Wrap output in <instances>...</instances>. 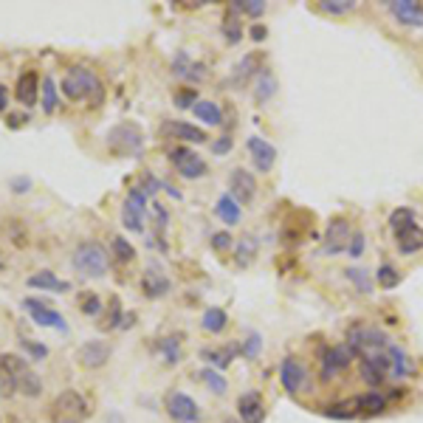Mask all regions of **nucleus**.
Returning <instances> with one entry per match:
<instances>
[{
	"instance_id": "obj_1",
	"label": "nucleus",
	"mask_w": 423,
	"mask_h": 423,
	"mask_svg": "<svg viewBox=\"0 0 423 423\" xmlns=\"http://www.w3.org/2000/svg\"><path fill=\"white\" fill-rule=\"evenodd\" d=\"M0 378H3L9 392H20L26 398H37L43 392L40 375L26 364V358H20L14 353H3L0 356Z\"/></svg>"
},
{
	"instance_id": "obj_2",
	"label": "nucleus",
	"mask_w": 423,
	"mask_h": 423,
	"mask_svg": "<svg viewBox=\"0 0 423 423\" xmlns=\"http://www.w3.org/2000/svg\"><path fill=\"white\" fill-rule=\"evenodd\" d=\"M62 94L71 99V102H91V105H99L102 97H105V88L99 82V77L91 71V68H71L65 77H62Z\"/></svg>"
},
{
	"instance_id": "obj_3",
	"label": "nucleus",
	"mask_w": 423,
	"mask_h": 423,
	"mask_svg": "<svg viewBox=\"0 0 423 423\" xmlns=\"http://www.w3.org/2000/svg\"><path fill=\"white\" fill-rule=\"evenodd\" d=\"M88 418H91V404L77 390H62L48 407V421L51 423H82Z\"/></svg>"
},
{
	"instance_id": "obj_4",
	"label": "nucleus",
	"mask_w": 423,
	"mask_h": 423,
	"mask_svg": "<svg viewBox=\"0 0 423 423\" xmlns=\"http://www.w3.org/2000/svg\"><path fill=\"white\" fill-rule=\"evenodd\" d=\"M74 268L82 274V277H91V280H99L107 274V263H110V254L105 251L102 243L97 240H85L77 246L74 257H71Z\"/></svg>"
},
{
	"instance_id": "obj_5",
	"label": "nucleus",
	"mask_w": 423,
	"mask_h": 423,
	"mask_svg": "<svg viewBox=\"0 0 423 423\" xmlns=\"http://www.w3.org/2000/svg\"><path fill=\"white\" fill-rule=\"evenodd\" d=\"M107 147L113 153H121V155H138L141 147H144V136L136 124H116L110 133H107Z\"/></svg>"
},
{
	"instance_id": "obj_6",
	"label": "nucleus",
	"mask_w": 423,
	"mask_h": 423,
	"mask_svg": "<svg viewBox=\"0 0 423 423\" xmlns=\"http://www.w3.org/2000/svg\"><path fill=\"white\" fill-rule=\"evenodd\" d=\"M350 237H353V226L347 217H333L324 229V243H322V251L324 254H341L347 251L350 246Z\"/></svg>"
},
{
	"instance_id": "obj_7",
	"label": "nucleus",
	"mask_w": 423,
	"mask_h": 423,
	"mask_svg": "<svg viewBox=\"0 0 423 423\" xmlns=\"http://www.w3.org/2000/svg\"><path fill=\"white\" fill-rule=\"evenodd\" d=\"M144 217H147V195L138 187H133L121 207V223L130 231H144Z\"/></svg>"
},
{
	"instance_id": "obj_8",
	"label": "nucleus",
	"mask_w": 423,
	"mask_h": 423,
	"mask_svg": "<svg viewBox=\"0 0 423 423\" xmlns=\"http://www.w3.org/2000/svg\"><path fill=\"white\" fill-rule=\"evenodd\" d=\"M358 370H361V378H364L370 387H381V384L387 381V375L392 373L390 356H387V353H367V356H361Z\"/></svg>"
},
{
	"instance_id": "obj_9",
	"label": "nucleus",
	"mask_w": 423,
	"mask_h": 423,
	"mask_svg": "<svg viewBox=\"0 0 423 423\" xmlns=\"http://www.w3.org/2000/svg\"><path fill=\"white\" fill-rule=\"evenodd\" d=\"M353 364V350L347 344H333V347H324L322 353V378L330 381L333 375L344 373L347 367Z\"/></svg>"
},
{
	"instance_id": "obj_10",
	"label": "nucleus",
	"mask_w": 423,
	"mask_h": 423,
	"mask_svg": "<svg viewBox=\"0 0 423 423\" xmlns=\"http://www.w3.org/2000/svg\"><path fill=\"white\" fill-rule=\"evenodd\" d=\"M280 381H282L285 392H291V395L302 392L305 384H308V370H305V364H302L300 358L288 356V358L280 364Z\"/></svg>"
},
{
	"instance_id": "obj_11",
	"label": "nucleus",
	"mask_w": 423,
	"mask_h": 423,
	"mask_svg": "<svg viewBox=\"0 0 423 423\" xmlns=\"http://www.w3.org/2000/svg\"><path fill=\"white\" fill-rule=\"evenodd\" d=\"M229 195L243 207V204H251L254 201V195H257V181H254V175L248 172V170H243V167H237V170H231V175H229Z\"/></svg>"
},
{
	"instance_id": "obj_12",
	"label": "nucleus",
	"mask_w": 423,
	"mask_h": 423,
	"mask_svg": "<svg viewBox=\"0 0 423 423\" xmlns=\"http://www.w3.org/2000/svg\"><path fill=\"white\" fill-rule=\"evenodd\" d=\"M170 158H172L175 170H178L184 178H201V175H207V161H204L198 153L187 150V147H175V150L170 153Z\"/></svg>"
},
{
	"instance_id": "obj_13",
	"label": "nucleus",
	"mask_w": 423,
	"mask_h": 423,
	"mask_svg": "<svg viewBox=\"0 0 423 423\" xmlns=\"http://www.w3.org/2000/svg\"><path fill=\"white\" fill-rule=\"evenodd\" d=\"M167 412H170V418L175 423H195L201 418L198 404L189 395H184V392H172L167 398Z\"/></svg>"
},
{
	"instance_id": "obj_14",
	"label": "nucleus",
	"mask_w": 423,
	"mask_h": 423,
	"mask_svg": "<svg viewBox=\"0 0 423 423\" xmlns=\"http://www.w3.org/2000/svg\"><path fill=\"white\" fill-rule=\"evenodd\" d=\"M23 308L31 314L34 319V324H40V327H54V330H68V324H65V319L60 317L57 311H51L45 302H37V300H26L23 302Z\"/></svg>"
},
{
	"instance_id": "obj_15",
	"label": "nucleus",
	"mask_w": 423,
	"mask_h": 423,
	"mask_svg": "<svg viewBox=\"0 0 423 423\" xmlns=\"http://www.w3.org/2000/svg\"><path fill=\"white\" fill-rule=\"evenodd\" d=\"M77 358H79L82 367H88V370H99V367H105L107 358H110V344L97 341V339H94V341H85V344L79 347Z\"/></svg>"
},
{
	"instance_id": "obj_16",
	"label": "nucleus",
	"mask_w": 423,
	"mask_h": 423,
	"mask_svg": "<svg viewBox=\"0 0 423 423\" xmlns=\"http://www.w3.org/2000/svg\"><path fill=\"white\" fill-rule=\"evenodd\" d=\"M237 415L243 423H263L265 421V404L260 392H243L237 398Z\"/></svg>"
},
{
	"instance_id": "obj_17",
	"label": "nucleus",
	"mask_w": 423,
	"mask_h": 423,
	"mask_svg": "<svg viewBox=\"0 0 423 423\" xmlns=\"http://www.w3.org/2000/svg\"><path fill=\"white\" fill-rule=\"evenodd\" d=\"M248 153H251V161H254V167H257L260 172H268V170L274 167V161H277L274 144H268V141L260 138V136H251V138H248Z\"/></svg>"
},
{
	"instance_id": "obj_18",
	"label": "nucleus",
	"mask_w": 423,
	"mask_h": 423,
	"mask_svg": "<svg viewBox=\"0 0 423 423\" xmlns=\"http://www.w3.org/2000/svg\"><path fill=\"white\" fill-rule=\"evenodd\" d=\"M390 11L401 26H415V28L423 26V6L415 0H392Z\"/></svg>"
},
{
	"instance_id": "obj_19",
	"label": "nucleus",
	"mask_w": 423,
	"mask_h": 423,
	"mask_svg": "<svg viewBox=\"0 0 423 423\" xmlns=\"http://www.w3.org/2000/svg\"><path fill=\"white\" fill-rule=\"evenodd\" d=\"M161 133L164 136H175V138H181V141H189V144H204L209 136L201 130V127H195V124H187V121H167L164 127H161Z\"/></svg>"
},
{
	"instance_id": "obj_20",
	"label": "nucleus",
	"mask_w": 423,
	"mask_h": 423,
	"mask_svg": "<svg viewBox=\"0 0 423 423\" xmlns=\"http://www.w3.org/2000/svg\"><path fill=\"white\" fill-rule=\"evenodd\" d=\"M395 243H398V251H401L404 257L418 254V251L423 248V229L418 226V223H412V226L401 229V231L395 234Z\"/></svg>"
},
{
	"instance_id": "obj_21",
	"label": "nucleus",
	"mask_w": 423,
	"mask_h": 423,
	"mask_svg": "<svg viewBox=\"0 0 423 423\" xmlns=\"http://www.w3.org/2000/svg\"><path fill=\"white\" fill-rule=\"evenodd\" d=\"M26 282H28V288L54 291V294H65V291H71V285H68L65 280H60L57 274H51V271H37V274H31Z\"/></svg>"
},
{
	"instance_id": "obj_22",
	"label": "nucleus",
	"mask_w": 423,
	"mask_h": 423,
	"mask_svg": "<svg viewBox=\"0 0 423 423\" xmlns=\"http://www.w3.org/2000/svg\"><path fill=\"white\" fill-rule=\"evenodd\" d=\"M141 288H144V297H150V300H161V297H167L170 294V280L161 274V271H147L144 274V280H141Z\"/></svg>"
},
{
	"instance_id": "obj_23",
	"label": "nucleus",
	"mask_w": 423,
	"mask_h": 423,
	"mask_svg": "<svg viewBox=\"0 0 423 423\" xmlns=\"http://www.w3.org/2000/svg\"><path fill=\"white\" fill-rule=\"evenodd\" d=\"M17 102H23V105H34L37 102V94H40V77L34 74V71H26L20 79H17Z\"/></svg>"
},
{
	"instance_id": "obj_24",
	"label": "nucleus",
	"mask_w": 423,
	"mask_h": 423,
	"mask_svg": "<svg viewBox=\"0 0 423 423\" xmlns=\"http://www.w3.org/2000/svg\"><path fill=\"white\" fill-rule=\"evenodd\" d=\"M214 214L226 223V226H237L240 223V204L231 195H220L214 204Z\"/></svg>"
},
{
	"instance_id": "obj_25",
	"label": "nucleus",
	"mask_w": 423,
	"mask_h": 423,
	"mask_svg": "<svg viewBox=\"0 0 423 423\" xmlns=\"http://www.w3.org/2000/svg\"><path fill=\"white\" fill-rule=\"evenodd\" d=\"M356 404H358V412H361V415H381V412L387 410V398H384L378 390H375V392H364V395H358Z\"/></svg>"
},
{
	"instance_id": "obj_26",
	"label": "nucleus",
	"mask_w": 423,
	"mask_h": 423,
	"mask_svg": "<svg viewBox=\"0 0 423 423\" xmlns=\"http://www.w3.org/2000/svg\"><path fill=\"white\" fill-rule=\"evenodd\" d=\"M387 356H390V367H392V375L395 378H407L412 373V364L407 358V353L398 347V344H390L387 347Z\"/></svg>"
},
{
	"instance_id": "obj_27",
	"label": "nucleus",
	"mask_w": 423,
	"mask_h": 423,
	"mask_svg": "<svg viewBox=\"0 0 423 423\" xmlns=\"http://www.w3.org/2000/svg\"><path fill=\"white\" fill-rule=\"evenodd\" d=\"M257 71H265V68H263V54H260V51L246 54V57L234 65V79H248V77L257 74Z\"/></svg>"
},
{
	"instance_id": "obj_28",
	"label": "nucleus",
	"mask_w": 423,
	"mask_h": 423,
	"mask_svg": "<svg viewBox=\"0 0 423 423\" xmlns=\"http://www.w3.org/2000/svg\"><path fill=\"white\" fill-rule=\"evenodd\" d=\"M220 31H223V37H226L229 43H240V40H243V20L237 17V11H234V9H229V11H226Z\"/></svg>"
},
{
	"instance_id": "obj_29",
	"label": "nucleus",
	"mask_w": 423,
	"mask_h": 423,
	"mask_svg": "<svg viewBox=\"0 0 423 423\" xmlns=\"http://www.w3.org/2000/svg\"><path fill=\"white\" fill-rule=\"evenodd\" d=\"M240 353V347L237 344H229V347H223V350H204V358L211 361L217 370H223V367H229L231 364V358Z\"/></svg>"
},
{
	"instance_id": "obj_30",
	"label": "nucleus",
	"mask_w": 423,
	"mask_h": 423,
	"mask_svg": "<svg viewBox=\"0 0 423 423\" xmlns=\"http://www.w3.org/2000/svg\"><path fill=\"white\" fill-rule=\"evenodd\" d=\"M324 415H327V418H339V421H350V418H356V415H361V412H358L356 398H350V401H344V404H333V407H327Z\"/></svg>"
},
{
	"instance_id": "obj_31",
	"label": "nucleus",
	"mask_w": 423,
	"mask_h": 423,
	"mask_svg": "<svg viewBox=\"0 0 423 423\" xmlns=\"http://www.w3.org/2000/svg\"><path fill=\"white\" fill-rule=\"evenodd\" d=\"M192 113L204 121V124H220L223 121V110L214 105V102H198L192 107Z\"/></svg>"
},
{
	"instance_id": "obj_32",
	"label": "nucleus",
	"mask_w": 423,
	"mask_h": 423,
	"mask_svg": "<svg viewBox=\"0 0 423 423\" xmlns=\"http://www.w3.org/2000/svg\"><path fill=\"white\" fill-rule=\"evenodd\" d=\"M172 68H175L178 77H187V79H204V65H192L187 54H178V60H175Z\"/></svg>"
},
{
	"instance_id": "obj_33",
	"label": "nucleus",
	"mask_w": 423,
	"mask_h": 423,
	"mask_svg": "<svg viewBox=\"0 0 423 423\" xmlns=\"http://www.w3.org/2000/svg\"><path fill=\"white\" fill-rule=\"evenodd\" d=\"M201 324H204V330H209V333H220L226 324H229V317H226V311L223 308H209L204 319H201Z\"/></svg>"
},
{
	"instance_id": "obj_34",
	"label": "nucleus",
	"mask_w": 423,
	"mask_h": 423,
	"mask_svg": "<svg viewBox=\"0 0 423 423\" xmlns=\"http://www.w3.org/2000/svg\"><path fill=\"white\" fill-rule=\"evenodd\" d=\"M375 280H378V285H381V288H387V291H392L395 285H401V274H398V268H392L390 263L378 265V271H375Z\"/></svg>"
},
{
	"instance_id": "obj_35",
	"label": "nucleus",
	"mask_w": 423,
	"mask_h": 423,
	"mask_svg": "<svg viewBox=\"0 0 423 423\" xmlns=\"http://www.w3.org/2000/svg\"><path fill=\"white\" fill-rule=\"evenodd\" d=\"M57 99H60L57 82H54L51 77H45V79H43V113H45V116H51V113L57 110Z\"/></svg>"
},
{
	"instance_id": "obj_36",
	"label": "nucleus",
	"mask_w": 423,
	"mask_h": 423,
	"mask_svg": "<svg viewBox=\"0 0 423 423\" xmlns=\"http://www.w3.org/2000/svg\"><path fill=\"white\" fill-rule=\"evenodd\" d=\"M110 251H113V257H116L119 263H133V257H136V248H133L124 237H113V240H110Z\"/></svg>"
},
{
	"instance_id": "obj_37",
	"label": "nucleus",
	"mask_w": 423,
	"mask_h": 423,
	"mask_svg": "<svg viewBox=\"0 0 423 423\" xmlns=\"http://www.w3.org/2000/svg\"><path fill=\"white\" fill-rule=\"evenodd\" d=\"M344 277H347V280L356 285V291H361V294H370V291H373L370 274H367L364 268H356V265H353V268H347V271H344Z\"/></svg>"
},
{
	"instance_id": "obj_38",
	"label": "nucleus",
	"mask_w": 423,
	"mask_h": 423,
	"mask_svg": "<svg viewBox=\"0 0 423 423\" xmlns=\"http://www.w3.org/2000/svg\"><path fill=\"white\" fill-rule=\"evenodd\" d=\"M274 91H277V79H274L268 71H260V79H257V102L271 99Z\"/></svg>"
},
{
	"instance_id": "obj_39",
	"label": "nucleus",
	"mask_w": 423,
	"mask_h": 423,
	"mask_svg": "<svg viewBox=\"0 0 423 423\" xmlns=\"http://www.w3.org/2000/svg\"><path fill=\"white\" fill-rule=\"evenodd\" d=\"M415 223V211L407 209V207H401V209H395L390 214V226H392V231L398 234L401 229H407V226H412Z\"/></svg>"
},
{
	"instance_id": "obj_40",
	"label": "nucleus",
	"mask_w": 423,
	"mask_h": 423,
	"mask_svg": "<svg viewBox=\"0 0 423 423\" xmlns=\"http://www.w3.org/2000/svg\"><path fill=\"white\" fill-rule=\"evenodd\" d=\"M121 319H127V317L121 314V302H119V297H110V308H107V319L102 322V327H105V330H113V327L121 324Z\"/></svg>"
},
{
	"instance_id": "obj_41",
	"label": "nucleus",
	"mask_w": 423,
	"mask_h": 423,
	"mask_svg": "<svg viewBox=\"0 0 423 423\" xmlns=\"http://www.w3.org/2000/svg\"><path fill=\"white\" fill-rule=\"evenodd\" d=\"M231 9H234L237 14H251V17H260V14L265 11V3H263V0H237V3H231Z\"/></svg>"
},
{
	"instance_id": "obj_42",
	"label": "nucleus",
	"mask_w": 423,
	"mask_h": 423,
	"mask_svg": "<svg viewBox=\"0 0 423 423\" xmlns=\"http://www.w3.org/2000/svg\"><path fill=\"white\" fill-rule=\"evenodd\" d=\"M319 9H322L324 14H347V11L356 9V3H353V0H322Z\"/></svg>"
},
{
	"instance_id": "obj_43",
	"label": "nucleus",
	"mask_w": 423,
	"mask_h": 423,
	"mask_svg": "<svg viewBox=\"0 0 423 423\" xmlns=\"http://www.w3.org/2000/svg\"><path fill=\"white\" fill-rule=\"evenodd\" d=\"M254 254H257V243L251 237L240 240V246H237V265H251Z\"/></svg>"
},
{
	"instance_id": "obj_44",
	"label": "nucleus",
	"mask_w": 423,
	"mask_h": 423,
	"mask_svg": "<svg viewBox=\"0 0 423 423\" xmlns=\"http://www.w3.org/2000/svg\"><path fill=\"white\" fill-rule=\"evenodd\" d=\"M201 381H207V384H209V390L211 392H217V395H223V392H226V387H229V384H226V378H223L220 373H214V370H204V373H201Z\"/></svg>"
},
{
	"instance_id": "obj_45",
	"label": "nucleus",
	"mask_w": 423,
	"mask_h": 423,
	"mask_svg": "<svg viewBox=\"0 0 423 423\" xmlns=\"http://www.w3.org/2000/svg\"><path fill=\"white\" fill-rule=\"evenodd\" d=\"M172 102H175L178 107H195L198 105V91H192V88H181V91L172 94Z\"/></svg>"
},
{
	"instance_id": "obj_46",
	"label": "nucleus",
	"mask_w": 423,
	"mask_h": 423,
	"mask_svg": "<svg viewBox=\"0 0 423 423\" xmlns=\"http://www.w3.org/2000/svg\"><path fill=\"white\" fill-rule=\"evenodd\" d=\"M364 243H367L364 231H361V229H356V231H353V237H350L347 254H350V257H361V254H364Z\"/></svg>"
},
{
	"instance_id": "obj_47",
	"label": "nucleus",
	"mask_w": 423,
	"mask_h": 423,
	"mask_svg": "<svg viewBox=\"0 0 423 423\" xmlns=\"http://www.w3.org/2000/svg\"><path fill=\"white\" fill-rule=\"evenodd\" d=\"M79 308H82V314L97 317V314L102 311V302H99V297H97V294H85V297H82V302H79Z\"/></svg>"
},
{
	"instance_id": "obj_48",
	"label": "nucleus",
	"mask_w": 423,
	"mask_h": 423,
	"mask_svg": "<svg viewBox=\"0 0 423 423\" xmlns=\"http://www.w3.org/2000/svg\"><path fill=\"white\" fill-rule=\"evenodd\" d=\"M158 350H164V356H167V361H170V364H175V361H178V356H181V350H178V341H175V339H161V341H158Z\"/></svg>"
},
{
	"instance_id": "obj_49",
	"label": "nucleus",
	"mask_w": 423,
	"mask_h": 423,
	"mask_svg": "<svg viewBox=\"0 0 423 423\" xmlns=\"http://www.w3.org/2000/svg\"><path fill=\"white\" fill-rule=\"evenodd\" d=\"M161 187H164V184H161L158 178H153L150 172H144V175H141V187H138V189H141L144 195H153V192H158Z\"/></svg>"
},
{
	"instance_id": "obj_50",
	"label": "nucleus",
	"mask_w": 423,
	"mask_h": 423,
	"mask_svg": "<svg viewBox=\"0 0 423 423\" xmlns=\"http://www.w3.org/2000/svg\"><path fill=\"white\" fill-rule=\"evenodd\" d=\"M211 248H214V251H229V248H231V237H229V231H217V234H211Z\"/></svg>"
},
{
	"instance_id": "obj_51",
	"label": "nucleus",
	"mask_w": 423,
	"mask_h": 423,
	"mask_svg": "<svg viewBox=\"0 0 423 423\" xmlns=\"http://www.w3.org/2000/svg\"><path fill=\"white\" fill-rule=\"evenodd\" d=\"M231 147H234L231 136H220V138H217V141L211 144V153H214V155H226V153H229Z\"/></svg>"
},
{
	"instance_id": "obj_52",
	"label": "nucleus",
	"mask_w": 423,
	"mask_h": 423,
	"mask_svg": "<svg viewBox=\"0 0 423 423\" xmlns=\"http://www.w3.org/2000/svg\"><path fill=\"white\" fill-rule=\"evenodd\" d=\"M23 347H26L34 358H45V356H48V347H45V344H34L31 339H23Z\"/></svg>"
},
{
	"instance_id": "obj_53",
	"label": "nucleus",
	"mask_w": 423,
	"mask_h": 423,
	"mask_svg": "<svg viewBox=\"0 0 423 423\" xmlns=\"http://www.w3.org/2000/svg\"><path fill=\"white\" fill-rule=\"evenodd\" d=\"M243 353H246V356H257V353H260V336H257V333L248 336V341L243 344Z\"/></svg>"
},
{
	"instance_id": "obj_54",
	"label": "nucleus",
	"mask_w": 423,
	"mask_h": 423,
	"mask_svg": "<svg viewBox=\"0 0 423 423\" xmlns=\"http://www.w3.org/2000/svg\"><path fill=\"white\" fill-rule=\"evenodd\" d=\"M248 34H251V40H257V43H260V40H265V34H268V31H265V26H251V31H248Z\"/></svg>"
},
{
	"instance_id": "obj_55",
	"label": "nucleus",
	"mask_w": 423,
	"mask_h": 423,
	"mask_svg": "<svg viewBox=\"0 0 423 423\" xmlns=\"http://www.w3.org/2000/svg\"><path fill=\"white\" fill-rule=\"evenodd\" d=\"M11 189H14V192H17V189H20V192H26V189H28V181H26V178H20V181H11Z\"/></svg>"
},
{
	"instance_id": "obj_56",
	"label": "nucleus",
	"mask_w": 423,
	"mask_h": 423,
	"mask_svg": "<svg viewBox=\"0 0 423 423\" xmlns=\"http://www.w3.org/2000/svg\"><path fill=\"white\" fill-rule=\"evenodd\" d=\"M6 105H9V91H6L3 85H0V113L6 110Z\"/></svg>"
},
{
	"instance_id": "obj_57",
	"label": "nucleus",
	"mask_w": 423,
	"mask_h": 423,
	"mask_svg": "<svg viewBox=\"0 0 423 423\" xmlns=\"http://www.w3.org/2000/svg\"><path fill=\"white\" fill-rule=\"evenodd\" d=\"M0 268H3V260H0Z\"/></svg>"
}]
</instances>
